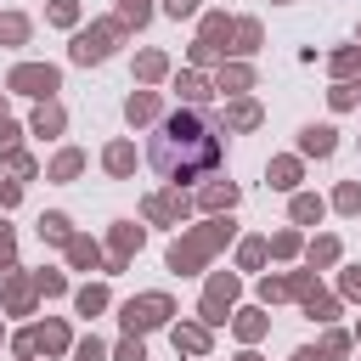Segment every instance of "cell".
Segmentation results:
<instances>
[{
	"mask_svg": "<svg viewBox=\"0 0 361 361\" xmlns=\"http://www.w3.org/2000/svg\"><path fill=\"white\" fill-rule=\"evenodd\" d=\"M130 164H135V152H130V147H113V152H107V169H113V175H124Z\"/></svg>",
	"mask_w": 361,
	"mask_h": 361,
	"instance_id": "4fadbf2b",
	"label": "cell"
},
{
	"mask_svg": "<svg viewBox=\"0 0 361 361\" xmlns=\"http://www.w3.org/2000/svg\"><path fill=\"white\" fill-rule=\"evenodd\" d=\"M0 34H6V39H23V34H28V23H23V17H6V23H0Z\"/></svg>",
	"mask_w": 361,
	"mask_h": 361,
	"instance_id": "d6986e66",
	"label": "cell"
},
{
	"mask_svg": "<svg viewBox=\"0 0 361 361\" xmlns=\"http://www.w3.org/2000/svg\"><path fill=\"white\" fill-rule=\"evenodd\" d=\"M34 130H39V135L62 130V107H39V113H34Z\"/></svg>",
	"mask_w": 361,
	"mask_h": 361,
	"instance_id": "9c48e42d",
	"label": "cell"
},
{
	"mask_svg": "<svg viewBox=\"0 0 361 361\" xmlns=\"http://www.w3.org/2000/svg\"><path fill=\"white\" fill-rule=\"evenodd\" d=\"M113 34H118L113 23H102V28H90V34H79V39H73V62H102V56L113 51Z\"/></svg>",
	"mask_w": 361,
	"mask_h": 361,
	"instance_id": "277c9868",
	"label": "cell"
},
{
	"mask_svg": "<svg viewBox=\"0 0 361 361\" xmlns=\"http://www.w3.org/2000/svg\"><path fill=\"white\" fill-rule=\"evenodd\" d=\"M118 361H147V355H141V344L130 338V344H118Z\"/></svg>",
	"mask_w": 361,
	"mask_h": 361,
	"instance_id": "cb8c5ba5",
	"label": "cell"
},
{
	"mask_svg": "<svg viewBox=\"0 0 361 361\" xmlns=\"http://www.w3.org/2000/svg\"><path fill=\"white\" fill-rule=\"evenodd\" d=\"M180 90H186V96H192V102H203V96H209V90H203V79H197V73H186V79H180Z\"/></svg>",
	"mask_w": 361,
	"mask_h": 361,
	"instance_id": "ffe728a7",
	"label": "cell"
},
{
	"mask_svg": "<svg viewBox=\"0 0 361 361\" xmlns=\"http://www.w3.org/2000/svg\"><path fill=\"white\" fill-rule=\"evenodd\" d=\"M254 118H259V107H254V102H243V107H231V124H243V130H248Z\"/></svg>",
	"mask_w": 361,
	"mask_h": 361,
	"instance_id": "9a60e30c",
	"label": "cell"
},
{
	"mask_svg": "<svg viewBox=\"0 0 361 361\" xmlns=\"http://www.w3.org/2000/svg\"><path fill=\"white\" fill-rule=\"evenodd\" d=\"M293 175H299V164H293V158L271 164V186H293Z\"/></svg>",
	"mask_w": 361,
	"mask_h": 361,
	"instance_id": "8fae6325",
	"label": "cell"
},
{
	"mask_svg": "<svg viewBox=\"0 0 361 361\" xmlns=\"http://www.w3.org/2000/svg\"><path fill=\"white\" fill-rule=\"evenodd\" d=\"M175 344H180V350H203V333H197V327H180Z\"/></svg>",
	"mask_w": 361,
	"mask_h": 361,
	"instance_id": "ac0fdd59",
	"label": "cell"
},
{
	"mask_svg": "<svg viewBox=\"0 0 361 361\" xmlns=\"http://www.w3.org/2000/svg\"><path fill=\"white\" fill-rule=\"evenodd\" d=\"M164 6H169L175 17H192V11H197V0H164Z\"/></svg>",
	"mask_w": 361,
	"mask_h": 361,
	"instance_id": "d4e9b609",
	"label": "cell"
},
{
	"mask_svg": "<svg viewBox=\"0 0 361 361\" xmlns=\"http://www.w3.org/2000/svg\"><path fill=\"white\" fill-rule=\"evenodd\" d=\"M73 169H79V152H62V158H56V169H51V175H56V180H68V175H73Z\"/></svg>",
	"mask_w": 361,
	"mask_h": 361,
	"instance_id": "2e32d148",
	"label": "cell"
},
{
	"mask_svg": "<svg viewBox=\"0 0 361 361\" xmlns=\"http://www.w3.org/2000/svg\"><path fill=\"white\" fill-rule=\"evenodd\" d=\"M124 23H147V0H124Z\"/></svg>",
	"mask_w": 361,
	"mask_h": 361,
	"instance_id": "7402d4cb",
	"label": "cell"
},
{
	"mask_svg": "<svg viewBox=\"0 0 361 361\" xmlns=\"http://www.w3.org/2000/svg\"><path fill=\"white\" fill-rule=\"evenodd\" d=\"M79 361H102V344H96V338H85V344H79Z\"/></svg>",
	"mask_w": 361,
	"mask_h": 361,
	"instance_id": "603a6c76",
	"label": "cell"
},
{
	"mask_svg": "<svg viewBox=\"0 0 361 361\" xmlns=\"http://www.w3.org/2000/svg\"><path fill=\"white\" fill-rule=\"evenodd\" d=\"M305 152H316V158H327V152H333V130H327V124H316V130H305Z\"/></svg>",
	"mask_w": 361,
	"mask_h": 361,
	"instance_id": "52a82bcc",
	"label": "cell"
},
{
	"mask_svg": "<svg viewBox=\"0 0 361 361\" xmlns=\"http://www.w3.org/2000/svg\"><path fill=\"white\" fill-rule=\"evenodd\" d=\"M231 293H237V282L231 276H214L209 282V299H203V322H220V310L231 305Z\"/></svg>",
	"mask_w": 361,
	"mask_h": 361,
	"instance_id": "8992f818",
	"label": "cell"
},
{
	"mask_svg": "<svg viewBox=\"0 0 361 361\" xmlns=\"http://www.w3.org/2000/svg\"><path fill=\"white\" fill-rule=\"evenodd\" d=\"M152 113H158V96H147V90L130 96V118H152Z\"/></svg>",
	"mask_w": 361,
	"mask_h": 361,
	"instance_id": "30bf717a",
	"label": "cell"
},
{
	"mask_svg": "<svg viewBox=\"0 0 361 361\" xmlns=\"http://www.w3.org/2000/svg\"><path fill=\"white\" fill-rule=\"evenodd\" d=\"M293 214H299V220H316V214H322V203H316V197H299V203H293Z\"/></svg>",
	"mask_w": 361,
	"mask_h": 361,
	"instance_id": "44dd1931",
	"label": "cell"
},
{
	"mask_svg": "<svg viewBox=\"0 0 361 361\" xmlns=\"http://www.w3.org/2000/svg\"><path fill=\"white\" fill-rule=\"evenodd\" d=\"M6 254H11V231L0 226V259H6Z\"/></svg>",
	"mask_w": 361,
	"mask_h": 361,
	"instance_id": "484cf974",
	"label": "cell"
},
{
	"mask_svg": "<svg viewBox=\"0 0 361 361\" xmlns=\"http://www.w3.org/2000/svg\"><path fill=\"white\" fill-rule=\"evenodd\" d=\"M130 248H141V231H135V226H118V231H113V254L124 259ZM118 259H113V265H118Z\"/></svg>",
	"mask_w": 361,
	"mask_h": 361,
	"instance_id": "ba28073f",
	"label": "cell"
},
{
	"mask_svg": "<svg viewBox=\"0 0 361 361\" xmlns=\"http://www.w3.org/2000/svg\"><path fill=\"white\" fill-rule=\"evenodd\" d=\"M102 305H107V293H102V288H85V293H79V310H85V316H96Z\"/></svg>",
	"mask_w": 361,
	"mask_h": 361,
	"instance_id": "5bb4252c",
	"label": "cell"
},
{
	"mask_svg": "<svg viewBox=\"0 0 361 361\" xmlns=\"http://www.w3.org/2000/svg\"><path fill=\"white\" fill-rule=\"evenodd\" d=\"M243 361H254V355H243Z\"/></svg>",
	"mask_w": 361,
	"mask_h": 361,
	"instance_id": "4316f807",
	"label": "cell"
},
{
	"mask_svg": "<svg viewBox=\"0 0 361 361\" xmlns=\"http://www.w3.org/2000/svg\"><path fill=\"white\" fill-rule=\"evenodd\" d=\"M39 237L62 243V237H68V220H62V214H45V220H39Z\"/></svg>",
	"mask_w": 361,
	"mask_h": 361,
	"instance_id": "7c38bea8",
	"label": "cell"
},
{
	"mask_svg": "<svg viewBox=\"0 0 361 361\" xmlns=\"http://www.w3.org/2000/svg\"><path fill=\"white\" fill-rule=\"evenodd\" d=\"M152 164H158L164 180L180 186V180H192V175H203V169L220 164V141H214V130L197 113H175L158 130V141H152Z\"/></svg>",
	"mask_w": 361,
	"mask_h": 361,
	"instance_id": "6da1fadb",
	"label": "cell"
},
{
	"mask_svg": "<svg viewBox=\"0 0 361 361\" xmlns=\"http://www.w3.org/2000/svg\"><path fill=\"white\" fill-rule=\"evenodd\" d=\"M164 316H169V299H164V293H147V299H130V305H124V327H130V333H135V327H158Z\"/></svg>",
	"mask_w": 361,
	"mask_h": 361,
	"instance_id": "3957f363",
	"label": "cell"
},
{
	"mask_svg": "<svg viewBox=\"0 0 361 361\" xmlns=\"http://www.w3.org/2000/svg\"><path fill=\"white\" fill-rule=\"evenodd\" d=\"M220 237H226V226H209V231H197L192 243H175V248H169V265H175V271L197 265V259H203V254H209V248H214Z\"/></svg>",
	"mask_w": 361,
	"mask_h": 361,
	"instance_id": "7a4b0ae2",
	"label": "cell"
},
{
	"mask_svg": "<svg viewBox=\"0 0 361 361\" xmlns=\"http://www.w3.org/2000/svg\"><path fill=\"white\" fill-rule=\"evenodd\" d=\"M231 197H237L231 186H209V192H203V203H209V209H220V203H231Z\"/></svg>",
	"mask_w": 361,
	"mask_h": 361,
	"instance_id": "e0dca14e",
	"label": "cell"
},
{
	"mask_svg": "<svg viewBox=\"0 0 361 361\" xmlns=\"http://www.w3.org/2000/svg\"><path fill=\"white\" fill-rule=\"evenodd\" d=\"M11 90L51 96V90H56V68H17V73H11Z\"/></svg>",
	"mask_w": 361,
	"mask_h": 361,
	"instance_id": "5b68a950",
	"label": "cell"
}]
</instances>
